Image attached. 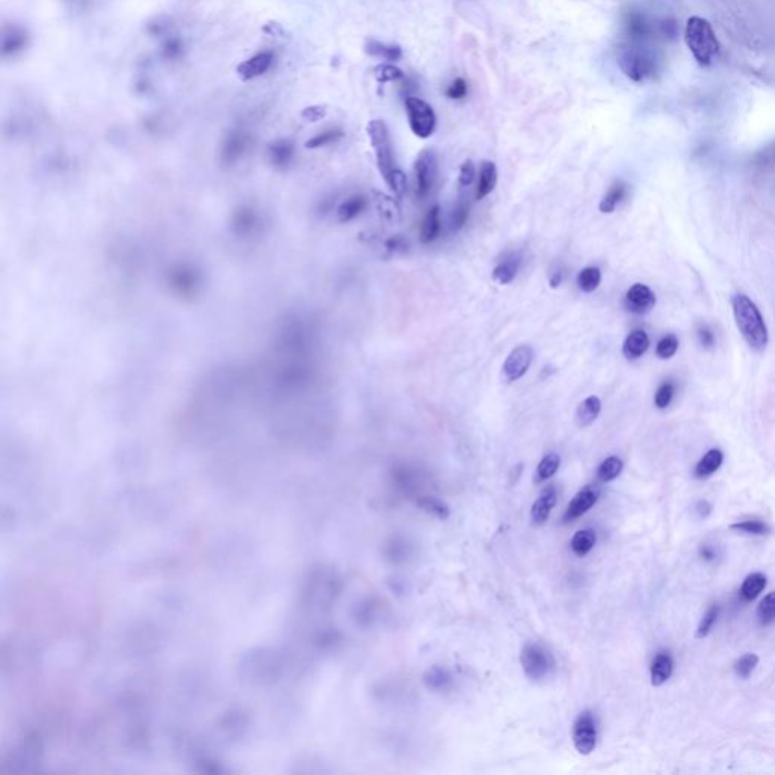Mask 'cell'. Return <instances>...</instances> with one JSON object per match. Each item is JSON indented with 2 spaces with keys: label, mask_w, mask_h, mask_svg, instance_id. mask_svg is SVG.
<instances>
[{
  "label": "cell",
  "mask_w": 775,
  "mask_h": 775,
  "mask_svg": "<svg viewBox=\"0 0 775 775\" xmlns=\"http://www.w3.org/2000/svg\"><path fill=\"white\" fill-rule=\"evenodd\" d=\"M366 132H369L371 146L374 148L377 168H379L382 177L385 179L386 185L391 188L392 193L402 197L407 188V181L406 174L395 165L390 129H388L385 122L373 120L369 123Z\"/></svg>",
  "instance_id": "cell-1"
},
{
  "label": "cell",
  "mask_w": 775,
  "mask_h": 775,
  "mask_svg": "<svg viewBox=\"0 0 775 775\" xmlns=\"http://www.w3.org/2000/svg\"><path fill=\"white\" fill-rule=\"evenodd\" d=\"M733 314L734 320H736L738 329L741 331V335L743 336L745 342H747L754 352H763L767 349L769 336L767 324H764L763 316L748 295L739 294L733 297Z\"/></svg>",
  "instance_id": "cell-2"
},
{
  "label": "cell",
  "mask_w": 775,
  "mask_h": 775,
  "mask_svg": "<svg viewBox=\"0 0 775 775\" xmlns=\"http://www.w3.org/2000/svg\"><path fill=\"white\" fill-rule=\"evenodd\" d=\"M684 39L693 58L701 65H710L719 53V43L710 23L701 17L688 20L684 29Z\"/></svg>",
  "instance_id": "cell-3"
},
{
  "label": "cell",
  "mask_w": 775,
  "mask_h": 775,
  "mask_svg": "<svg viewBox=\"0 0 775 775\" xmlns=\"http://www.w3.org/2000/svg\"><path fill=\"white\" fill-rule=\"evenodd\" d=\"M618 65L625 76H629L634 82H643L655 73V58L650 52V49L642 46L641 43H624L618 47L617 52Z\"/></svg>",
  "instance_id": "cell-4"
},
{
  "label": "cell",
  "mask_w": 775,
  "mask_h": 775,
  "mask_svg": "<svg viewBox=\"0 0 775 775\" xmlns=\"http://www.w3.org/2000/svg\"><path fill=\"white\" fill-rule=\"evenodd\" d=\"M414 173H415V196L418 198H424L432 193L440 174L438 155H436L435 148H424V150L418 155V158H416L415 161Z\"/></svg>",
  "instance_id": "cell-5"
},
{
  "label": "cell",
  "mask_w": 775,
  "mask_h": 775,
  "mask_svg": "<svg viewBox=\"0 0 775 775\" xmlns=\"http://www.w3.org/2000/svg\"><path fill=\"white\" fill-rule=\"evenodd\" d=\"M404 105L411 131L423 140L432 136L436 129V115L433 108L420 97H407Z\"/></svg>",
  "instance_id": "cell-6"
},
{
  "label": "cell",
  "mask_w": 775,
  "mask_h": 775,
  "mask_svg": "<svg viewBox=\"0 0 775 775\" xmlns=\"http://www.w3.org/2000/svg\"><path fill=\"white\" fill-rule=\"evenodd\" d=\"M521 665L524 674L533 681H539L545 679L553 670L551 654L542 648L541 645L529 643L525 645L521 653Z\"/></svg>",
  "instance_id": "cell-7"
},
{
  "label": "cell",
  "mask_w": 775,
  "mask_h": 775,
  "mask_svg": "<svg viewBox=\"0 0 775 775\" xmlns=\"http://www.w3.org/2000/svg\"><path fill=\"white\" fill-rule=\"evenodd\" d=\"M574 747L583 756H588L597 745V725L589 712L582 713L574 724L572 729Z\"/></svg>",
  "instance_id": "cell-8"
},
{
  "label": "cell",
  "mask_w": 775,
  "mask_h": 775,
  "mask_svg": "<svg viewBox=\"0 0 775 775\" xmlns=\"http://www.w3.org/2000/svg\"><path fill=\"white\" fill-rule=\"evenodd\" d=\"M533 362V350L530 345H520L506 359L503 365V374L508 382H516L529 371Z\"/></svg>",
  "instance_id": "cell-9"
},
{
  "label": "cell",
  "mask_w": 775,
  "mask_h": 775,
  "mask_svg": "<svg viewBox=\"0 0 775 775\" xmlns=\"http://www.w3.org/2000/svg\"><path fill=\"white\" fill-rule=\"evenodd\" d=\"M655 305V295L647 285L634 283L625 294V307L634 315L648 314Z\"/></svg>",
  "instance_id": "cell-10"
},
{
  "label": "cell",
  "mask_w": 775,
  "mask_h": 775,
  "mask_svg": "<svg viewBox=\"0 0 775 775\" xmlns=\"http://www.w3.org/2000/svg\"><path fill=\"white\" fill-rule=\"evenodd\" d=\"M556 501H558L556 489L553 486H549V488L542 491L539 499L536 500L532 506V512H530L532 523L534 525H542L546 520H549V516L556 506Z\"/></svg>",
  "instance_id": "cell-11"
},
{
  "label": "cell",
  "mask_w": 775,
  "mask_h": 775,
  "mask_svg": "<svg viewBox=\"0 0 775 775\" xmlns=\"http://www.w3.org/2000/svg\"><path fill=\"white\" fill-rule=\"evenodd\" d=\"M597 500H598V494L595 492L592 488H586V489L580 491L571 500L568 509H566L565 521H571V520L579 518V516H582L583 513L588 512L592 508V506L597 503Z\"/></svg>",
  "instance_id": "cell-12"
},
{
  "label": "cell",
  "mask_w": 775,
  "mask_h": 775,
  "mask_svg": "<svg viewBox=\"0 0 775 775\" xmlns=\"http://www.w3.org/2000/svg\"><path fill=\"white\" fill-rule=\"evenodd\" d=\"M271 64H273V55L270 52H261L252 56L250 59H247L245 63H243L240 67H238V73H240V76L245 79V81H248V79L264 75L268 68L271 67Z\"/></svg>",
  "instance_id": "cell-13"
},
{
  "label": "cell",
  "mask_w": 775,
  "mask_h": 775,
  "mask_svg": "<svg viewBox=\"0 0 775 775\" xmlns=\"http://www.w3.org/2000/svg\"><path fill=\"white\" fill-rule=\"evenodd\" d=\"M441 233V207L438 205L432 206L427 211L425 217L423 218L421 229H420V240L423 244H430L435 240H438Z\"/></svg>",
  "instance_id": "cell-14"
},
{
  "label": "cell",
  "mask_w": 775,
  "mask_h": 775,
  "mask_svg": "<svg viewBox=\"0 0 775 775\" xmlns=\"http://www.w3.org/2000/svg\"><path fill=\"white\" fill-rule=\"evenodd\" d=\"M497 179H499V173H497L495 164L491 161H483L479 173V184H477L475 190L477 200H483L486 196H489L494 191Z\"/></svg>",
  "instance_id": "cell-15"
},
{
  "label": "cell",
  "mask_w": 775,
  "mask_h": 775,
  "mask_svg": "<svg viewBox=\"0 0 775 775\" xmlns=\"http://www.w3.org/2000/svg\"><path fill=\"white\" fill-rule=\"evenodd\" d=\"M650 347V338L643 331H634L625 338L622 353L627 359H639Z\"/></svg>",
  "instance_id": "cell-16"
},
{
  "label": "cell",
  "mask_w": 775,
  "mask_h": 775,
  "mask_svg": "<svg viewBox=\"0 0 775 775\" xmlns=\"http://www.w3.org/2000/svg\"><path fill=\"white\" fill-rule=\"evenodd\" d=\"M674 663L668 653H659L651 663V684L653 686H662L667 683L672 675Z\"/></svg>",
  "instance_id": "cell-17"
},
{
  "label": "cell",
  "mask_w": 775,
  "mask_h": 775,
  "mask_svg": "<svg viewBox=\"0 0 775 775\" xmlns=\"http://www.w3.org/2000/svg\"><path fill=\"white\" fill-rule=\"evenodd\" d=\"M365 52L371 56L385 59V61H392V63L399 61V59H402L403 56V51L399 44H388V43L377 41V39H373V38L366 41Z\"/></svg>",
  "instance_id": "cell-18"
},
{
  "label": "cell",
  "mask_w": 775,
  "mask_h": 775,
  "mask_svg": "<svg viewBox=\"0 0 775 775\" xmlns=\"http://www.w3.org/2000/svg\"><path fill=\"white\" fill-rule=\"evenodd\" d=\"M520 264H521V257L518 255L508 256L504 261H501L499 265L494 268V271H492L494 281L499 282L500 285L511 283L516 277V273H518V270H520Z\"/></svg>",
  "instance_id": "cell-19"
},
{
  "label": "cell",
  "mask_w": 775,
  "mask_h": 775,
  "mask_svg": "<svg viewBox=\"0 0 775 775\" xmlns=\"http://www.w3.org/2000/svg\"><path fill=\"white\" fill-rule=\"evenodd\" d=\"M600 412H601V400L598 397L591 395L579 404L577 414H575V420H577L580 427H588L598 418Z\"/></svg>",
  "instance_id": "cell-20"
},
{
  "label": "cell",
  "mask_w": 775,
  "mask_h": 775,
  "mask_svg": "<svg viewBox=\"0 0 775 775\" xmlns=\"http://www.w3.org/2000/svg\"><path fill=\"white\" fill-rule=\"evenodd\" d=\"M722 461H724V454H722L721 450L713 449V450L707 451L703 456V459L697 463V468H695V475H697L698 479H707V477L713 475L715 473L719 470V466L722 465Z\"/></svg>",
  "instance_id": "cell-21"
},
{
  "label": "cell",
  "mask_w": 775,
  "mask_h": 775,
  "mask_svg": "<svg viewBox=\"0 0 775 775\" xmlns=\"http://www.w3.org/2000/svg\"><path fill=\"white\" fill-rule=\"evenodd\" d=\"M625 197H627V185L624 182H615L609 188V191L603 197V200L600 203V211L603 214L613 212Z\"/></svg>",
  "instance_id": "cell-22"
},
{
  "label": "cell",
  "mask_w": 775,
  "mask_h": 775,
  "mask_svg": "<svg viewBox=\"0 0 775 775\" xmlns=\"http://www.w3.org/2000/svg\"><path fill=\"white\" fill-rule=\"evenodd\" d=\"M764 588H767V575L762 572H752L743 580L741 595L743 600L752 601L754 598L759 597V594H762Z\"/></svg>",
  "instance_id": "cell-23"
},
{
  "label": "cell",
  "mask_w": 775,
  "mask_h": 775,
  "mask_svg": "<svg viewBox=\"0 0 775 775\" xmlns=\"http://www.w3.org/2000/svg\"><path fill=\"white\" fill-rule=\"evenodd\" d=\"M376 203H377V210H379L383 220H386L388 223H391V224H397L400 222V218H402L400 207H399V205L394 202V198L388 197L385 194L376 193Z\"/></svg>",
  "instance_id": "cell-24"
},
{
  "label": "cell",
  "mask_w": 775,
  "mask_h": 775,
  "mask_svg": "<svg viewBox=\"0 0 775 775\" xmlns=\"http://www.w3.org/2000/svg\"><path fill=\"white\" fill-rule=\"evenodd\" d=\"M595 542H597V534H595V532L592 529H584L572 536L571 549L579 558H583V556H586L594 549Z\"/></svg>",
  "instance_id": "cell-25"
},
{
  "label": "cell",
  "mask_w": 775,
  "mask_h": 775,
  "mask_svg": "<svg viewBox=\"0 0 775 775\" xmlns=\"http://www.w3.org/2000/svg\"><path fill=\"white\" fill-rule=\"evenodd\" d=\"M561 466V458L559 454L556 453H550L546 454L545 458L539 462L538 468H536V475H534V482H545L551 479V477L558 473Z\"/></svg>",
  "instance_id": "cell-26"
},
{
  "label": "cell",
  "mask_w": 775,
  "mask_h": 775,
  "mask_svg": "<svg viewBox=\"0 0 775 775\" xmlns=\"http://www.w3.org/2000/svg\"><path fill=\"white\" fill-rule=\"evenodd\" d=\"M601 283V271L597 267H586L577 277V285L583 293H594Z\"/></svg>",
  "instance_id": "cell-27"
},
{
  "label": "cell",
  "mask_w": 775,
  "mask_h": 775,
  "mask_svg": "<svg viewBox=\"0 0 775 775\" xmlns=\"http://www.w3.org/2000/svg\"><path fill=\"white\" fill-rule=\"evenodd\" d=\"M624 468V463L622 461L618 458V456H610V458L606 459L600 466H598V471H597V475L598 479L601 482H612L617 479V477L621 474Z\"/></svg>",
  "instance_id": "cell-28"
},
{
  "label": "cell",
  "mask_w": 775,
  "mask_h": 775,
  "mask_svg": "<svg viewBox=\"0 0 775 775\" xmlns=\"http://www.w3.org/2000/svg\"><path fill=\"white\" fill-rule=\"evenodd\" d=\"M366 207V198L362 196H357L347 200L340 207V220L341 222H350L354 217L359 215Z\"/></svg>",
  "instance_id": "cell-29"
},
{
  "label": "cell",
  "mask_w": 775,
  "mask_h": 775,
  "mask_svg": "<svg viewBox=\"0 0 775 775\" xmlns=\"http://www.w3.org/2000/svg\"><path fill=\"white\" fill-rule=\"evenodd\" d=\"M418 504L421 506V508L425 512H429L430 515L436 516V518H440V520H447L450 516L449 506H447L445 503H442L441 500L435 499V497H424V499H421L418 501Z\"/></svg>",
  "instance_id": "cell-30"
},
{
  "label": "cell",
  "mask_w": 775,
  "mask_h": 775,
  "mask_svg": "<svg viewBox=\"0 0 775 775\" xmlns=\"http://www.w3.org/2000/svg\"><path fill=\"white\" fill-rule=\"evenodd\" d=\"M757 618L760 624L768 625L775 621V592L768 594L757 608Z\"/></svg>",
  "instance_id": "cell-31"
},
{
  "label": "cell",
  "mask_w": 775,
  "mask_h": 775,
  "mask_svg": "<svg viewBox=\"0 0 775 775\" xmlns=\"http://www.w3.org/2000/svg\"><path fill=\"white\" fill-rule=\"evenodd\" d=\"M374 76L380 84L386 82H395L404 77L400 68H397L392 64H380L374 68Z\"/></svg>",
  "instance_id": "cell-32"
},
{
  "label": "cell",
  "mask_w": 775,
  "mask_h": 775,
  "mask_svg": "<svg viewBox=\"0 0 775 775\" xmlns=\"http://www.w3.org/2000/svg\"><path fill=\"white\" fill-rule=\"evenodd\" d=\"M677 350H679V338L675 335H667L658 342V347H655V354H658L660 359H670V357H672L675 353H677Z\"/></svg>",
  "instance_id": "cell-33"
},
{
  "label": "cell",
  "mask_w": 775,
  "mask_h": 775,
  "mask_svg": "<svg viewBox=\"0 0 775 775\" xmlns=\"http://www.w3.org/2000/svg\"><path fill=\"white\" fill-rule=\"evenodd\" d=\"M675 395V386L674 383L671 382H663L659 388L658 391H655V395H654V403L655 406L659 407V409H667V407L671 404L672 399Z\"/></svg>",
  "instance_id": "cell-34"
},
{
  "label": "cell",
  "mask_w": 775,
  "mask_h": 775,
  "mask_svg": "<svg viewBox=\"0 0 775 775\" xmlns=\"http://www.w3.org/2000/svg\"><path fill=\"white\" fill-rule=\"evenodd\" d=\"M759 663V655L757 654H745L742 655V658L736 662V667H734V670H736L738 675L742 679H748L751 672L756 670Z\"/></svg>",
  "instance_id": "cell-35"
},
{
  "label": "cell",
  "mask_w": 775,
  "mask_h": 775,
  "mask_svg": "<svg viewBox=\"0 0 775 775\" xmlns=\"http://www.w3.org/2000/svg\"><path fill=\"white\" fill-rule=\"evenodd\" d=\"M466 94H468V84L463 77H456L445 89V96L450 101H463Z\"/></svg>",
  "instance_id": "cell-36"
},
{
  "label": "cell",
  "mask_w": 775,
  "mask_h": 775,
  "mask_svg": "<svg viewBox=\"0 0 775 775\" xmlns=\"http://www.w3.org/2000/svg\"><path fill=\"white\" fill-rule=\"evenodd\" d=\"M731 529L742 532V533H748V534H764V533L769 532L767 524L762 523V521H756V520L731 524Z\"/></svg>",
  "instance_id": "cell-37"
},
{
  "label": "cell",
  "mask_w": 775,
  "mask_h": 775,
  "mask_svg": "<svg viewBox=\"0 0 775 775\" xmlns=\"http://www.w3.org/2000/svg\"><path fill=\"white\" fill-rule=\"evenodd\" d=\"M718 613H719L718 606H712V608L707 610V613L704 615V618L701 620V622L698 625L697 638H705V636L709 634V632L712 630V625L715 624V621H717V618H718Z\"/></svg>",
  "instance_id": "cell-38"
},
{
  "label": "cell",
  "mask_w": 775,
  "mask_h": 775,
  "mask_svg": "<svg viewBox=\"0 0 775 775\" xmlns=\"http://www.w3.org/2000/svg\"><path fill=\"white\" fill-rule=\"evenodd\" d=\"M344 136L342 131H326L323 134H320L318 136L312 138L311 141H307L306 147L309 148H315V147H321V146H326V144H331V143H335L338 140H341V138Z\"/></svg>",
  "instance_id": "cell-39"
},
{
  "label": "cell",
  "mask_w": 775,
  "mask_h": 775,
  "mask_svg": "<svg viewBox=\"0 0 775 775\" xmlns=\"http://www.w3.org/2000/svg\"><path fill=\"white\" fill-rule=\"evenodd\" d=\"M468 217H470V206L466 203H459L451 217V229L454 232L461 231L466 224V222H468Z\"/></svg>",
  "instance_id": "cell-40"
},
{
  "label": "cell",
  "mask_w": 775,
  "mask_h": 775,
  "mask_svg": "<svg viewBox=\"0 0 775 775\" xmlns=\"http://www.w3.org/2000/svg\"><path fill=\"white\" fill-rule=\"evenodd\" d=\"M474 177H475V167H474L473 161H470V159H468V161H465V162L462 164V167H461V172H459V185L463 186V188L470 186V185L473 184V181H474Z\"/></svg>",
  "instance_id": "cell-41"
},
{
  "label": "cell",
  "mask_w": 775,
  "mask_h": 775,
  "mask_svg": "<svg viewBox=\"0 0 775 775\" xmlns=\"http://www.w3.org/2000/svg\"><path fill=\"white\" fill-rule=\"evenodd\" d=\"M324 115H326V108L324 106H311V108L305 109V113H303V117L309 122L321 120Z\"/></svg>",
  "instance_id": "cell-42"
},
{
  "label": "cell",
  "mask_w": 775,
  "mask_h": 775,
  "mask_svg": "<svg viewBox=\"0 0 775 775\" xmlns=\"http://www.w3.org/2000/svg\"><path fill=\"white\" fill-rule=\"evenodd\" d=\"M385 247H386L390 252H394V253H395V252H403V250H406L407 244H406V241L403 240L402 236H392V238H390V240H388V241L385 243Z\"/></svg>",
  "instance_id": "cell-43"
},
{
  "label": "cell",
  "mask_w": 775,
  "mask_h": 775,
  "mask_svg": "<svg viewBox=\"0 0 775 775\" xmlns=\"http://www.w3.org/2000/svg\"><path fill=\"white\" fill-rule=\"evenodd\" d=\"M698 335H700V341H701L703 345H705V347H712V345H713V342H715V336H713V333L707 329V327H703V329L700 331Z\"/></svg>",
  "instance_id": "cell-44"
},
{
  "label": "cell",
  "mask_w": 775,
  "mask_h": 775,
  "mask_svg": "<svg viewBox=\"0 0 775 775\" xmlns=\"http://www.w3.org/2000/svg\"><path fill=\"white\" fill-rule=\"evenodd\" d=\"M562 281H563V274H562L561 271H556V273H553V276H551L550 285H551L553 288H556V286H559V285L562 283Z\"/></svg>",
  "instance_id": "cell-45"
}]
</instances>
